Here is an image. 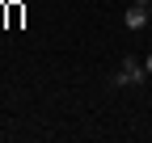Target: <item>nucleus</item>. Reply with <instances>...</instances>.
<instances>
[{"label": "nucleus", "instance_id": "2", "mask_svg": "<svg viewBox=\"0 0 152 143\" xmlns=\"http://www.w3.org/2000/svg\"><path fill=\"white\" fill-rule=\"evenodd\" d=\"M123 25H127V30H144V25H148V9L127 4V9H123Z\"/></svg>", "mask_w": 152, "mask_h": 143}, {"label": "nucleus", "instance_id": "3", "mask_svg": "<svg viewBox=\"0 0 152 143\" xmlns=\"http://www.w3.org/2000/svg\"><path fill=\"white\" fill-rule=\"evenodd\" d=\"M21 17H26L21 4H9V25H21Z\"/></svg>", "mask_w": 152, "mask_h": 143}, {"label": "nucleus", "instance_id": "1", "mask_svg": "<svg viewBox=\"0 0 152 143\" xmlns=\"http://www.w3.org/2000/svg\"><path fill=\"white\" fill-rule=\"evenodd\" d=\"M144 80H148V67H144V59H135V55H127V59L118 63V72L110 76L114 88H140Z\"/></svg>", "mask_w": 152, "mask_h": 143}, {"label": "nucleus", "instance_id": "5", "mask_svg": "<svg viewBox=\"0 0 152 143\" xmlns=\"http://www.w3.org/2000/svg\"><path fill=\"white\" fill-rule=\"evenodd\" d=\"M144 67H148V76H152V55H148V59H144Z\"/></svg>", "mask_w": 152, "mask_h": 143}, {"label": "nucleus", "instance_id": "4", "mask_svg": "<svg viewBox=\"0 0 152 143\" xmlns=\"http://www.w3.org/2000/svg\"><path fill=\"white\" fill-rule=\"evenodd\" d=\"M131 4H140V9H152V0H131Z\"/></svg>", "mask_w": 152, "mask_h": 143}]
</instances>
